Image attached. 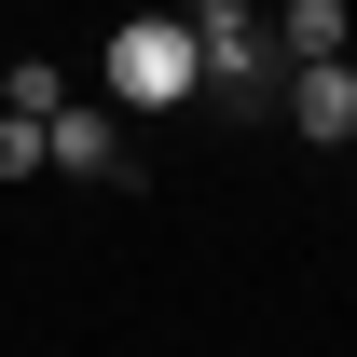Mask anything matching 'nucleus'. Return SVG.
Returning a JSON list of instances; mask_svg holds the SVG:
<instances>
[{
  "label": "nucleus",
  "instance_id": "5",
  "mask_svg": "<svg viewBox=\"0 0 357 357\" xmlns=\"http://www.w3.org/2000/svg\"><path fill=\"white\" fill-rule=\"evenodd\" d=\"M275 55H289V69H316V55H357L344 0H289V14H275Z\"/></svg>",
  "mask_w": 357,
  "mask_h": 357
},
{
  "label": "nucleus",
  "instance_id": "4",
  "mask_svg": "<svg viewBox=\"0 0 357 357\" xmlns=\"http://www.w3.org/2000/svg\"><path fill=\"white\" fill-rule=\"evenodd\" d=\"M42 165L55 178H124V110H55V124H42Z\"/></svg>",
  "mask_w": 357,
  "mask_h": 357
},
{
  "label": "nucleus",
  "instance_id": "6",
  "mask_svg": "<svg viewBox=\"0 0 357 357\" xmlns=\"http://www.w3.org/2000/svg\"><path fill=\"white\" fill-rule=\"evenodd\" d=\"M0 178H42V124L28 110H0Z\"/></svg>",
  "mask_w": 357,
  "mask_h": 357
},
{
  "label": "nucleus",
  "instance_id": "2",
  "mask_svg": "<svg viewBox=\"0 0 357 357\" xmlns=\"http://www.w3.org/2000/svg\"><path fill=\"white\" fill-rule=\"evenodd\" d=\"M178 14H192V55H206V96H220V110H261V96L289 83V55H275V28L248 0H178Z\"/></svg>",
  "mask_w": 357,
  "mask_h": 357
},
{
  "label": "nucleus",
  "instance_id": "1",
  "mask_svg": "<svg viewBox=\"0 0 357 357\" xmlns=\"http://www.w3.org/2000/svg\"><path fill=\"white\" fill-rule=\"evenodd\" d=\"M96 83H110V110H178V96H206L192 14H124V28H110V55H96Z\"/></svg>",
  "mask_w": 357,
  "mask_h": 357
},
{
  "label": "nucleus",
  "instance_id": "3",
  "mask_svg": "<svg viewBox=\"0 0 357 357\" xmlns=\"http://www.w3.org/2000/svg\"><path fill=\"white\" fill-rule=\"evenodd\" d=\"M275 110H289V137H357V55L289 69V83H275Z\"/></svg>",
  "mask_w": 357,
  "mask_h": 357
}]
</instances>
